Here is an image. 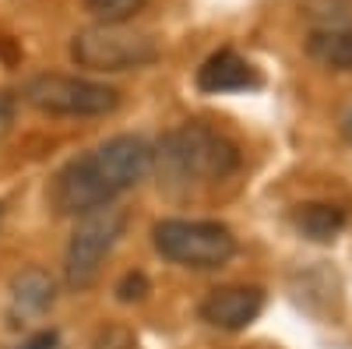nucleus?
<instances>
[{"label":"nucleus","mask_w":352,"mask_h":349,"mask_svg":"<svg viewBox=\"0 0 352 349\" xmlns=\"http://www.w3.org/2000/svg\"><path fill=\"white\" fill-rule=\"evenodd\" d=\"M155 149L138 134H116L92 152H85L56 169L50 180V209L56 215L81 219L96 209L113 205V198H120L134 184H141L152 173Z\"/></svg>","instance_id":"nucleus-1"},{"label":"nucleus","mask_w":352,"mask_h":349,"mask_svg":"<svg viewBox=\"0 0 352 349\" xmlns=\"http://www.w3.org/2000/svg\"><path fill=\"white\" fill-rule=\"evenodd\" d=\"M152 169H159L166 187H204L240 169V149L215 127L190 120L162 134Z\"/></svg>","instance_id":"nucleus-2"},{"label":"nucleus","mask_w":352,"mask_h":349,"mask_svg":"<svg viewBox=\"0 0 352 349\" xmlns=\"http://www.w3.org/2000/svg\"><path fill=\"white\" fill-rule=\"evenodd\" d=\"M152 244L155 251L184 268H222L236 254V237L222 222H204V219H162L152 226Z\"/></svg>","instance_id":"nucleus-3"},{"label":"nucleus","mask_w":352,"mask_h":349,"mask_svg":"<svg viewBox=\"0 0 352 349\" xmlns=\"http://www.w3.org/2000/svg\"><path fill=\"white\" fill-rule=\"evenodd\" d=\"M71 61L99 74L138 71L159 61V43L144 32H131L124 25H96L81 28L71 39Z\"/></svg>","instance_id":"nucleus-4"},{"label":"nucleus","mask_w":352,"mask_h":349,"mask_svg":"<svg viewBox=\"0 0 352 349\" xmlns=\"http://www.w3.org/2000/svg\"><path fill=\"white\" fill-rule=\"evenodd\" d=\"M124 229H127V212L116 209V205L96 209V212L78 219L71 240H67V254H64V275H67V286L74 293L96 286L106 257L116 244H120Z\"/></svg>","instance_id":"nucleus-5"},{"label":"nucleus","mask_w":352,"mask_h":349,"mask_svg":"<svg viewBox=\"0 0 352 349\" xmlns=\"http://www.w3.org/2000/svg\"><path fill=\"white\" fill-rule=\"evenodd\" d=\"M21 99L53 116H106L120 106V92L113 85L78 74H36L25 85Z\"/></svg>","instance_id":"nucleus-6"},{"label":"nucleus","mask_w":352,"mask_h":349,"mask_svg":"<svg viewBox=\"0 0 352 349\" xmlns=\"http://www.w3.org/2000/svg\"><path fill=\"white\" fill-rule=\"evenodd\" d=\"M264 307V293L257 286H222L201 300V321L222 332H240L257 321Z\"/></svg>","instance_id":"nucleus-7"},{"label":"nucleus","mask_w":352,"mask_h":349,"mask_svg":"<svg viewBox=\"0 0 352 349\" xmlns=\"http://www.w3.org/2000/svg\"><path fill=\"white\" fill-rule=\"evenodd\" d=\"M56 300V282L46 268L39 265H28L21 268L14 279H11V289H8V325L11 328H21L28 321L43 317Z\"/></svg>","instance_id":"nucleus-8"},{"label":"nucleus","mask_w":352,"mask_h":349,"mask_svg":"<svg viewBox=\"0 0 352 349\" xmlns=\"http://www.w3.org/2000/svg\"><path fill=\"white\" fill-rule=\"evenodd\" d=\"M257 85H261L257 67L250 61H243L236 50H219L197 67V89L208 96L247 92V89H257Z\"/></svg>","instance_id":"nucleus-9"},{"label":"nucleus","mask_w":352,"mask_h":349,"mask_svg":"<svg viewBox=\"0 0 352 349\" xmlns=\"http://www.w3.org/2000/svg\"><path fill=\"white\" fill-rule=\"evenodd\" d=\"M307 53L328 71H352V25H320L307 39Z\"/></svg>","instance_id":"nucleus-10"},{"label":"nucleus","mask_w":352,"mask_h":349,"mask_svg":"<svg viewBox=\"0 0 352 349\" xmlns=\"http://www.w3.org/2000/svg\"><path fill=\"white\" fill-rule=\"evenodd\" d=\"M345 222H349L345 209L328 205V201H310V205H300L296 212H292V226H296L303 237L314 240V244L335 240L338 233L345 229Z\"/></svg>","instance_id":"nucleus-11"},{"label":"nucleus","mask_w":352,"mask_h":349,"mask_svg":"<svg viewBox=\"0 0 352 349\" xmlns=\"http://www.w3.org/2000/svg\"><path fill=\"white\" fill-rule=\"evenodd\" d=\"M148 0H85V11L99 25H124L144 11Z\"/></svg>","instance_id":"nucleus-12"},{"label":"nucleus","mask_w":352,"mask_h":349,"mask_svg":"<svg viewBox=\"0 0 352 349\" xmlns=\"http://www.w3.org/2000/svg\"><path fill=\"white\" fill-rule=\"evenodd\" d=\"M144 289H148V282H144L141 272H134V275H127L120 286H116V297H120L124 304H131V300H141L144 297Z\"/></svg>","instance_id":"nucleus-13"},{"label":"nucleus","mask_w":352,"mask_h":349,"mask_svg":"<svg viewBox=\"0 0 352 349\" xmlns=\"http://www.w3.org/2000/svg\"><path fill=\"white\" fill-rule=\"evenodd\" d=\"M14 113H18V99L11 92H0V141H4L14 127Z\"/></svg>","instance_id":"nucleus-14"},{"label":"nucleus","mask_w":352,"mask_h":349,"mask_svg":"<svg viewBox=\"0 0 352 349\" xmlns=\"http://www.w3.org/2000/svg\"><path fill=\"white\" fill-rule=\"evenodd\" d=\"M56 332H36V335H28L25 342H18L14 349H56Z\"/></svg>","instance_id":"nucleus-15"},{"label":"nucleus","mask_w":352,"mask_h":349,"mask_svg":"<svg viewBox=\"0 0 352 349\" xmlns=\"http://www.w3.org/2000/svg\"><path fill=\"white\" fill-rule=\"evenodd\" d=\"M342 138L352 145V103L345 106V113H342Z\"/></svg>","instance_id":"nucleus-16"},{"label":"nucleus","mask_w":352,"mask_h":349,"mask_svg":"<svg viewBox=\"0 0 352 349\" xmlns=\"http://www.w3.org/2000/svg\"><path fill=\"white\" fill-rule=\"evenodd\" d=\"M0 222H4V205H0Z\"/></svg>","instance_id":"nucleus-17"}]
</instances>
